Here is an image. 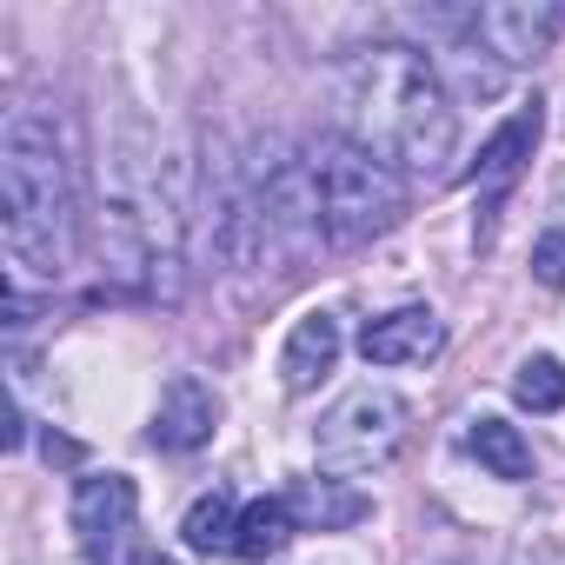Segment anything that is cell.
<instances>
[{
    "mask_svg": "<svg viewBox=\"0 0 565 565\" xmlns=\"http://www.w3.org/2000/svg\"><path fill=\"white\" fill-rule=\"evenodd\" d=\"M340 100H347V120H353L360 147H373L380 160H393L406 173H426V180L446 173L459 114L439 87V67L419 47H406V41L353 47L347 67H340Z\"/></svg>",
    "mask_w": 565,
    "mask_h": 565,
    "instance_id": "cell-1",
    "label": "cell"
},
{
    "mask_svg": "<svg viewBox=\"0 0 565 565\" xmlns=\"http://www.w3.org/2000/svg\"><path fill=\"white\" fill-rule=\"evenodd\" d=\"M0 233H8L14 273H67L74 253V186H67V153L47 114L21 107L0 134Z\"/></svg>",
    "mask_w": 565,
    "mask_h": 565,
    "instance_id": "cell-2",
    "label": "cell"
},
{
    "mask_svg": "<svg viewBox=\"0 0 565 565\" xmlns=\"http://www.w3.org/2000/svg\"><path fill=\"white\" fill-rule=\"evenodd\" d=\"M307 167H313L333 246H366L406 220V173L380 160L373 147H360L353 134H320L307 147Z\"/></svg>",
    "mask_w": 565,
    "mask_h": 565,
    "instance_id": "cell-3",
    "label": "cell"
},
{
    "mask_svg": "<svg viewBox=\"0 0 565 565\" xmlns=\"http://www.w3.org/2000/svg\"><path fill=\"white\" fill-rule=\"evenodd\" d=\"M413 426V406L393 386H353L327 419H320V472L327 479H360L399 459Z\"/></svg>",
    "mask_w": 565,
    "mask_h": 565,
    "instance_id": "cell-4",
    "label": "cell"
},
{
    "mask_svg": "<svg viewBox=\"0 0 565 565\" xmlns=\"http://www.w3.org/2000/svg\"><path fill=\"white\" fill-rule=\"evenodd\" d=\"M253 186H259V220H266L273 259H307L327 239V213H320V186H313L307 160H273Z\"/></svg>",
    "mask_w": 565,
    "mask_h": 565,
    "instance_id": "cell-5",
    "label": "cell"
},
{
    "mask_svg": "<svg viewBox=\"0 0 565 565\" xmlns=\"http://www.w3.org/2000/svg\"><path fill=\"white\" fill-rule=\"evenodd\" d=\"M74 539L87 558L100 565H120L127 545H134V519H140V492L127 472H100V479H81L74 486Z\"/></svg>",
    "mask_w": 565,
    "mask_h": 565,
    "instance_id": "cell-6",
    "label": "cell"
},
{
    "mask_svg": "<svg viewBox=\"0 0 565 565\" xmlns=\"http://www.w3.org/2000/svg\"><path fill=\"white\" fill-rule=\"evenodd\" d=\"M565 34V8L552 0H499V8H472V41H486L499 61H532Z\"/></svg>",
    "mask_w": 565,
    "mask_h": 565,
    "instance_id": "cell-7",
    "label": "cell"
},
{
    "mask_svg": "<svg viewBox=\"0 0 565 565\" xmlns=\"http://www.w3.org/2000/svg\"><path fill=\"white\" fill-rule=\"evenodd\" d=\"M220 426V393L200 380V373H173L160 386V406H153V446L167 452H200Z\"/></svg>",
    "mask_w": 565,
    "mask_h": 565,
    "instance_id": "cell-8",
    "label": "cell"
},
{
    "mask_svg": "<svg viewBox=\"0 0 565 565\" xmlns=\"http://www.w3.org/2000/svg\"><path fill=\"white\" fill-rule=\"evenodd\" d=\"M446 347V327L433 307H399L360 327V360L366 366H426Z\"/></svg>",
    "mask_w": 565,
    "mask_h": 565,
    "instance_id": "cell-9",
    "label": "cell"
},
{
    "mask_svg": "<svg viewBox=\"0 0 565 565\" xmlns=\"http://www.w3.org/2000/svg\"><path fill=\"white\" fill-rule=\"evenodd\" d=\"M539 134H545V114H539V100H525L486 147H479V160H472V180L486 186V193H505L519 173H525V160H532V147H539Z\"/></svg>",
    "mask_w": 565,
    "mask_h": 565,
    "instance_id": "cell-10",
    "label": "cell"
},
{
    "mask_svg": "<svg viewBox=\"0 0 565 565\" xmlns=\"http://www.w3.org/2000/svg\"><path fill=\"white\" fill-rule=\"evenodd\" d=\"M340 360V320L333 313H307L294 320L287 333V353H279V380H287V393H313Z\"/></svg>",
    "mask_w": 565,
    "mask_h": 565,
    "instance_id": "cell-11",
    "label": "cell"
},
{
    "mask_svg": "<svg viewBox=\"0 0 565 565\" xmlns=\"http://www.w3.org/2000/svg\"><path fill=\"white\" fill-rule=\"evenodd\" d=\"M294 532H300V519H294L287 492H266V499H253V505L239 512L233 558H239V565H266V558H279V552H287V539H294Z\"/></svg>",
    "mask_w": 565,
    "mask_h": 565,
    "instance_id": "cell-12",
    "label": "cell"
},
{
    "mask_svg": "<svg viewBox=\"0 0 565 565\" xmlns=\"http://www.w3.org/2000/svg\"><path fill=\"white\" fill-rule=\"evenodd\" d=\"M287 505L313 532H340V525H360L366 519V492H353L347 479H307V486L287 492Z\"/></svg>",
    "mask_w": 565,
    "mask_h": 565,
    "instance_id": "cell-13",
    "label": "cell"
},
{
    "mask_svg": "<svg viewBox=\"0 0 565 565\" xmlns=\"http://www.w3.org/2000/svg\"><path fill=\"white\" fill-rule=\"evenodd\" d=\"M466 452H472L492 479H532V446H525L519 426H505V419H472V426H466Z\"/></svg>",
    "mask_w": 565,
    "mask_h": 565,
    "instance_id": "cell-14",
    "label": "cell"
},
{
    "mask_svg": "<svg viewBox=\"0 0 565 565\" xmlns=\"http://www.w3.org/2000/svg\"><path fill=\"white\" fill-rule=\"evenodd\" d=\"M233 532H239V512H233V499L226 492H206V499H193L186 505V519H180V539L193 545V552H233Z\"/></svg>",
    "mask_w": 565,
    "mask_h": 565,
    "instance_id": "cell-15",
    "label": "cell"
},
{
    "mask_svg": "<svg viewBox=\"0 0 565 565\" xmlns=\"http://www.w3.org/2000/svg\"><path fill=\"white\" fill-rule=\"evenodd\" d=\"M512 399H519L525 413H558V406H565V366H558L552 353H532V360L512 373Z\"/></svg>",
    "mask_w": 565,
    "mask_h": 565,
    "instance_id": "cell-16",
    "label": "cell"
},
{
    "mask_svg": "<svg viewBox=\"0 0 565 565\" xmlns=\"http://www.w3.org/2000/svg\"><path fill=\"white\" fill-rule=\"evenodd\" d=\"M532 273H539V287H565V206H552L545 213V226H539V239H532Z\"/></svg>",
    "mask_w": 565,
    "mask_h": 565,
    "instance_id": "cell-17",
    "label": "cell"
},
{
    "mask_svg": "<svg viewBox=\"0 0 565 565\" xmlns=\"http://www.w3.org/2000/svg\"><path fill=\"white\" fill-rule=\"evenodd\" d=\"M140 565H173V558H160V552H153V558H140Z\"/></svg>",
    "mask_w": 565,
    "mask_h": 565,
    "instance_id": "cell-18",
    "label": "cell"
}]
</instances>
